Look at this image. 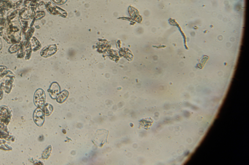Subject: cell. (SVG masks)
Here are the masks:
<instances>
[{"label": "cell", "instance_id": "cell-1", "mask_svg": "<svg viewBox=\"0 0 249 165\" xmlns=\"http://www.w3.org/2000/svg\"><path fill=\"white\" fill-rule=\"evenodd\" d=\"M35 103L37 106H41L44 105L45 100V95L44 92L41 89L37 91L35 94Z\"/></svg>", "mask_w": 249, "mask_h": 165}, {"label": "cell", "instance_id": "cell-2", "mask_svg": "<svg viewBox=\"0 0 249 165\" xmlns=\"http://www.w3.org/2000/svg\"><path fill=\"white\" fill-rule=\"evenodd\" d=\"M34 118L35 123L38 125L40 126L44 124V121L45 117L44 112L40 109H37L34 114Z\"/></svg>", "mask_w": 249, "mask_h": 165}, {"label": "cell", "instance_id": "cell-3", "mask_svg": "<svg viewBox=\"0 0 249 165\" xmlns=\"http://www.w3.org/2000/svg\"><path fill=\"white\" fill-rule=\"evenodd\" d=\"M56 51V47L55 46H49L45 47L41 51V54L45 57L51 56L55 53Z\"/></svg>", "mask_w": 249, "mask_h": 165}, {"label": "cell", "instance_id": "cell-4", "mask_svg": "<svg viewBox=\"0 0 249 165\" xmlns=\"http://www.w3.org/2000/svg\"><path fill=\"white\" fill-rule=\"evenodd\" d=\"M48 91L49 92L52 98H56L60 92V88L58 84L57 83H53Z\"/></svg>", "mask_w": 249, "mask_h": 165}, {"label": "cell", "instance_id": "cell-5", "mask_svg": "<svg viewBox=\"0 0 249 165\" xmlns=\"http://www.w3.org/2000/svg\"><path fill=\"white\" fill-rule=\"evenodd\" d=\"M68 92L66 91H63L57 98L58 102L60 103H63L67 99V97H68Z\"/></svg>", "mask_w": 249, "mask_h": 165}, {"label": "cell", "instance_id": "cell-6", "mask_svg": "<svg viewBox=\"0 0 249 165\" xmlns=\"http://www.w3.org/2000/svg\"><path fill=\"white\" fill-rule=\"evenodd\" d=\"M32 44L31 45H32V49L34 51H36L37 50H38L41 47L39 41L35 37H33L32 39Z\"/></svg>", "mask_w": 249, "mask_h": 165}, {"label": "cell", "instance_id": "cell-7", "mask_svg": "<svg viewBox=\"0 0 249 165\" xmlns=\"http://www.w3.org/2000/svg\"><path fill=\"white\" fill-rule=\"evenodd\" d=\"M53 110V107L51 105L47 104L44 107V113L46 114V115H49L52 112Z\"/></svg>", "mask_w": 249, "mask_h": 165}]
</instances>
